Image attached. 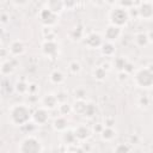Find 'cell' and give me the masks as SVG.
Returning a JSON list of instances; mask_svg holds the SVG:
<instances>
[{"label": "cell", "mask_w": 153, "mask_h": 153, "mask_svg": "<svg viewBox=\"0 0 153 153\" xmlns=\"http://www.w3.org/2000/svg\"><path fill=\"white\" fill-rule=\"evenodd\" d=\"M31 114L26 104H16L10 109V121L14 126H24L31 120Z\"/></svg>", "instance_id": "cell-1"}, {"label": "cell", "mask_w": 153, "mask_h": 153, "mask_svg": "<svg viewBox=\"0 0 153 153\" xmlns=\"http://www.w3.org/2000/svg\"><path fill=\"white\" fill-rule=\"evenodd\" d=\"M18 149L22 153H37V152H42L43 151L41 141L37 137L32 136V135L26 136L20 142V146H19Z\"/></svg>", "instance_id": "cell-2"}, {"label": "cell", "mask_w": 153, "mask_h": 153, "mask_svg": "<svg viewBox=\"0 0 153 153\" xmlns=\"http://www.w3.org/2000/svg\"><path fill=\"white\" fill-rule=\"evenodd\" d=\"M134 81L139 87H151L153 84V73L151 67L139 69L134 75Z\"/></svg>", "instance_id": "cell-3"}, {"label": "cell", "mask_w": 153, "mask_h": 153, "mask_svg": "<svg viewBox=\"0 0 153 153\" xmlns=\"http://www.w3.org/2000/svg\"><path fill=\"white\" fill-rule=\"evenodd\" d=\"M129 19V16H128V11L126 8H122V7H116L111 11L110 13V22L112 25H116V26H123L127 24Z\"/></svg>", "instance_id": "cell-4"}, {"label": "cell", "mask_w": 153, "mask_h": 153, "mask_svg": "<svg viewBox=\"0 0 153 153\" xmlns=\"http://www.w3.org/2000/svg\"><path fill=\"white\" fill-rule=\"evenodd\" d=\"M57 17H59V14L51 12L47 7L43 8V10H41V12H39V20H41V23L43 25L48 26V27L51 26V25H54L57 22Z\"/></svg>", "instance_id": "cell-5"}, {"label": "cell", "mask_w": 153, "mask_h": 153, "mask_svg": "<svg viewBox=\"0 0 153 153\" xmlns=\"http://www.w3.org/2000/svg\"><path fill=\"white\" fill-rule=\"evenodd\" d=\"M31 118L32 121L38 124V126H43L48 122L49 120V112H48V109H45L44 106H41V108H37L32 114H31Z\"/></svg>", "instance_id": "cell-6"}, {"label": "cell", "mask_w": 153, "mask_h": 153, "mask_svg": "<svg viewBox=\"0 0 153 153\" xmlns=\"http://www.w3.org/2000/svg\"><path fill=\"white\" fill-rule=\"evenodd\" d=\"M42 51L44 55L47 56H50V57H55L59 53V47H57V43L54 41H48L45 39L44 43L42 44Z\"/></svg>", "instance_id": "cell-7"}, {"label": "cell", "mask_w": 153, "mask_h": 153, "mask_svg": "<svg viewBox=\"0 0 153 153\" xmlns=\"http://www.w3.org/2000/svg\"><path fill=\"white\" fill-rule=\"evenodd\" d=\"M103 43V38L98 32H91L85 38V44L90 48H99Z\"/></svg>", "instance_id": "cell-8"}, {"label": "cell", "mask_w": 153, "mask_h": 153, "mask_svg": "<svg viewBox=\"0 0 153 153\" xmlns=\"http://www.w3.org/2000/svg\"><path fill=\"white\" fill-rule=\"evenodd\" d=\"M122 33V30L120 26H116V25H112L110 24L106 29H105V32H104V36L105 38L109 41V42H112V41H116Z\"/></svg>", "instance_id": "cell-9"}, {"label": "cell", "mask_w": 153, "mask_h": 153, "mask_svg": "<svg viewBox=\"0 0 153 153\" xmlns=\"http://www.w3.org/2000/svg\"><path fill=\"white\" fill-rule=\"evenodd\" d=\"M137 11H139V17L143 19H151L153 16V7L151 5V1H142Z\"/></svg>", "instance_id": "cell-10"}, {"label": "cell", "mask_w": 153, "mask_h": 153, "mask_svg": "<svg viewBox=\"0 0 153 153\" xmlns=\"http://www.w3.org/2000/svg\"><path fill=\"white\" fill-rule=\"evenodd\" d=\"M42 104H43V106H44L45 109L53 110V109H55V108L59 105V100H57V98H56L55 94L49 93V94H45V96L43 97Z\"/></svg>", "instance_id": "cell-11"}, {"label": "cell", "mask_w": 153, "mask_h": 153, "mask_svg": "<svg viewBox=\"0 0 153 153\" xmlns=\"http://www.w3.org/2000/svg\"><path fill=\"white\" fill-rule=\"evenodd\" d=\"M73 131H74V135H75L76 140H80V141H84V140L88 139V136H90V134H91L90 128L86 127L85 124H80V126H78Z\"/></svg>", "instance_id": "cell-12"}, {"label": "cell", "mask_w": 153, "mask_h": 153, "mask_svg": "<svg viewBox=\"0 0 153 153\" xmlns=\"http://www.w3.org/2000/svg\"><path fill=\"white\" fill-rule=\"evenodd\" d=\"M53 128L56 131H63V130H66L68 128V121H67L66 116H62V115L57 116L54 120V122H53Z\"/></svg>", "instance_id": "cell-13"}, {"label": "cell", "mask_w": 153, "mask_h": 153, "mask_svg": "<svg viewBox=\"0 0 153 153\" xmlns=\"http://www.w3.org/2000/svg\"><path fill=\"white\" fill-rule=\"evenodd\" d=\"M47 8L50 10L51 12L59 14V13H61L62 10L65 8L63 1H62V0H48V1H47Z\"/></svg>", "instance_id": "cell-14"}, {"label": "cell", "mask_w": 153, "mask_h": 153, "mask_svg": "<svg viewBox=\"0 0 153 153\" xmlns=\"http://www.w3.org/2000/svg\"><path fill=\"white\" fill-rule=\"evenodd\" d=\"M24 50H25V47H24L23 42L17 39V41H13L11 43L8 51H11V54L14 55V56H19V55H22L24 53Z\"/></svg>", "instance_id": "cell-15"}, {"label": "cell", "mask_w": 153, "mask_h": 153, "mask_svg": "<svg viewBox=\"0 0 153 153\" xmlns=\"http://www.w3.org/2000/svg\"><path fill=\"white\" fill-rule=\"evenodd\" d=\"M62 141L65 145H75V142L78 141L75 135H74V131L71 130V129H66L63 130V134H62Z\"/></svg>", "instance_id": "cell-16"}, {"label": "cell", "mask_w": 153, "mask_h": 153, "mask_svg": "<svg viewBox=\"0 0 153 153\" xmlns=\"http://www.w3.org/2000/svg\"><path fill=\"white\" fill-rule=\"evenodd\" d=\"M100 51H102V54L104 55V56H112L114 54H115V51H116V48H115V45L112 44V42H103L102 43V45H100Z\"/></svg>", "instance_id": "cell-17"}, {"label": "cell", "mask_w": 153, "mask_h": 153, "mask_svg": "<svg viewBox=\"0 0 153 153\" xmlns=\"http://www.w3.org/2000/svg\"><path fill=\"white\" fill-rule=\"evenodd\" d=\"M86 104H87V102L85 99H76L72 105V111H74L75 114L82 115V112L86 108Z\"/></svg>", "instance_id": "cell-18"}, {"label": "cell", "mask_w": 153, "mask_h": 153, "mask_svg": "<svg viewBox=\"0 0 153 153\" xmlns=\"http://www.w3.org/2000/svg\"><path fill=\"white\" fill-rule=\"evenodd\" d=\"M49 79H50V81H51L53 84H55V85H60V84L63 82V80H65V75H63L62 72H60V71L56 69V71H53V72L50 73Z\"/></svg>", "instance_id": "cell-19"}, {"label": "cell", "mask_w": 153, "mask_h": 153, "mask_svg": "<svg viewBox=\"0 0 153 153\" xmlns=\"http://www.w3.org/2000/svg\"><path fill=\"white\" fill-rule=\"evenodd\" d=\"M99 134L102 135V139L105 141H110L116 136V131L112 129V127H104Z\"/></svg>", "instance_id": "cell-20"}, {"label": "cell", "mask_w": 153, "mask_h": 153, "mask_svg": "<svg viewBox=\"0 0 153 153\" xmlns=\"http://www.w3.org/2000/svg\"><path fill=\"white\" fill-rule=\"evenodd\" d=\"M14 69V62L13 61H5L2 65H0V72L5 75H8Z\"/></svg>", "instance_id": "cell-21"}, {"label": "cell", "mask_w": 153, "mask_h": 153, "mask_svg": "<svg viewBox=\"0 0 153 153\" xmlns=\"http://www.w3.org/2000/svg\"><path fill=\"white\" fill-rule=\"evenodd\" d=\"M135 43H136V45H139V47H145V45H147V43H149L147 35L143 33V32L136 33V35H135Z\"/></svg>", "instance_id": "cell-22"}, {"label": "cell", "mask_w": 153, "mask_h": 153, "mask_svg": "<svg viewBox=\"0 0 153 153\" xmlns=\"http://www.w3.org/2000/svg\"><path fill=\"white\" fill-rule=\"evenodd\" d=\"M93 78H94L96 80H98V81L104 80V79L106 78V71H105L102 66L96 67V68L93 69Z\"/></svg>", "instance_id": "cell-23"}, {"label": "cell", "mask_w": 153, "mask_h": 153, "mask_svg": "<svg viewBox=\"0 0 153 153\" xmlns=\"http://www.w3.org/2000/svg\"><path fill=\"white\" fill-rule=\"evenodd\" d=\"M96 112H97L96 105L93 103H87L86 108H85V110L82 112V116H85V117H93L96 115Z\"/></svg>", "instance_id": "cell-24"}, {"label": "cell", "mask_w": 153, "mask_h": 153, "mask_svg": "<svg viewBox=\"0 0 153 153\" xmlns=\"http://www.w3.org/2000/svg\"><path fill=\"white\" fill-rule=\"evenodd\" d=\"M71 111H72V105L69 103H67V102L59 103V112H60V115L67 116Z\"/></svg>", "instance_id": "cell-25"}, {"label": "cell", "mask_w": 153, "mask_h": 153, "mask_svg": "<svg viewBox=\"0 0 153 153\" xmlns=\"http://www.w3.org/2000/svg\"><path fill=\"white\" fill-rule=\"evenodd\" d=\"M82 35H84V30H82L81 26H75L74 29H72V31L69 33L71 38L74 39V41H78V39L82 38Z\"/></svg>", "instance_id": "cell-26"}, {"label": "cell", "mask_w": 153, "mask_h": 153, "mask_svg": "<svg viewBox=\"0 0 153 153\" xmlns=\"http://www.w3.org/2000/svg\"><path fill=\"white\" fill-rule=\"evenodd\" d=\"M68 69H69V72L72 73V74H78L80 71H81V66H80V63L78 62V61H72V62H69V65H68Z\"/></svg>", "instance_id": "cell-27"}, {"label": "cell", "mask_w": 153, "mask_h": 153, "mask_svg": "<svg viewBox=\"0 0 153 153\" xmlns=\"http://www.w3.org/2000/svg\"><path fill=\"white\" fill-rule=\"evenodd\" d=\"M27 84L26 82H24V81H18L17 84H16V91L18 92V93H20V94H24V93H26L27 92Z\"/></svg>", "instance_id": "cell-28"}, {"label": "cell", "mask_w": 153, "mask_h": 153, "mask_svg": "<svg viewBox=\"0 0 153 153\" xmlns=\"http://www.w3.org/2000/svg\"><path fill=\"white\" fill-rule=\"evenodd\" d=\"M130 149L131 148H130V146H128V143H118L114 148V151L117 152V153H126V152H129Z\"/></svg>", "instance_id": "cell-29"}, {"label": "cell", "mask_w": 153, "mask_h": 153, "mask_svg": "<svg viewBox=\"0 0 153 153\" xmlns=\"http://www.w3.org/2000/svg\"><path fill=\"white\" fill-rule=\"evenodd\" d=\"M126 63H127V60L123 59V57H117V59H115V61H114V65H115V67H116L118 71H123Z\"/></svg>", "instance_id": "cell-30"}, {"label": "cell", "mask_w": 153, "mask_h": 153, "mask_svg": "<svg viewBox=\"0 0 153 153\" xmlns=\"http://www.w3.org/2000/svg\"><path fill=\"white\" fill-rule=\"evenodd\" d=\"M63 1V6L65 8H68V10H72L78 4V0H62Z\"/></svg>", "instance_id": "cell-31"}, {"label": "cell", "mask_w": 153, "mask_h": 153, "mask_svg": "<svg viewBox=\"0 0 153 153\" xmlns=\"http://www.w3.org/2000/svg\"><path fill=\"white\" fill-rule=\"evenodd\" d=\"M120 5L122 8H130L133 5H134V1L133 0H120Z\"/></svg>", "instance_id": "cell-32"}, {"label": "cell", "mask_w": 153, "mask_h": 153, "mask_svg": "<svg viewBox=\"0 0 153 153\" xmlns=\"http://www.w3.org/2000/svg\"><path fill=\"white\" fill-rule=\"evenodd\" d=\"M86 96V91L84 88H76L75 90V97L76 99H85Z\"/></svg>", "instance_id": "cell-33"}, {"label": "cell", "mask_w": 153, "mask_h": 153, "mask_svg": "<svg viewBox=\"0 0 153 153\" xmlns=\"http://www.w3.org/2000/svg\"><path fill=\"white\" fill-rule=\"evenodd\" d=\"M139 104L141 106H148L149 105V98L147 96H141L139 98Z\"/></svg>", "instance_id": "cell-34"}, {"label": "cell", "mask_w": 153, "mask_h": 153, "mask_svg": "<svg viewBox=\"0 0 153 153\" xmlns=\"http://www.w3.org/2000/svg\"><path fill=\"white\" fill-rule=\"evenodd\" d=\"M37 91H38L37 84H30V85L27 86V92H29L30 94H35Z\"/></svg>", "instance_id": "cell-35"}, {"label": "cell", "mask_w": 153, "mask_h": 153, "mask_svg": "<svg viewBox=\"0 0 153 153\" xmlns=\"http://www.w3.org/2000/svg\"><path fill=\"white\" fill-rule=\"evenodd\" d=\"M115 124V118L112 117H105L104 120V127H112Z\"/></svg>", "instance_id": "cell-36"}, {"label": "cell", "mask_w": 153, "mask_h": 153, "mask_svg": "<svg viewBox=\"0 0 153 153\" xmlns=\"http://www.w3.org/2000/svg\"><path fill=\"white\" fill-rule=\"evenodd\" d=\"M103 128H104V126H103L102 123H96V124L93 126V131H96V133H100Z\"/></svg>", "instance_id": "cell-37"}, {"label": "cell", "mask_w": 153, "mask_h": 153, "mask_svg": "<svg viewBox=\"0 0 153 153\" xmlns=\"http://www.w3.org/2000/svg\"><path fill=\"white\" fill-rule=\"evenodd\" d=\"M127 75H128V73H126L124 71H120V73H118V76H120L118 80H121V81L122 80H126L127 79Z\"/></svg>", "instance_id": "cell-38"}, {"label": "cell", "mask_w": 153, "mask_h": 153, "mask_svg": "<svg viewBox=\"0 0 153 153\" xmlns=\"http://www.w3.org/2000/svg\"><path fill=\"white\" fill-rule=\"evenodd\" d=\"M0 22L4 23V24L7 23V22H8V16H7L6 13H1V14H0Z\"/></svg>", "instance_id": "cell-39"}, {"label": "cell", "mask_w": 153, "mask_h": 153, "mask_svg": "<svg viewBox=\"0 0 153 153\" xmlns=\"http://www.w3.org/2000/svg\"><path fill=\"white\" fill-rule=\"evenodd\" d=\"M7 54H8V50H6V49H1V48H0V57H5Z\"/></svg>", "instance_id": "cell-40"}, {"label": "cell", "mask_w": 153, "mask_h": 153, "mask_svg": "<svg viewBox=\"0 0 153 153\" xmlns=\"http://www.w3.org/2000/svg\"><path fill=\"white\" fill-rule=\"evenodd\" d=\"M92 2L96 5V6H102L104 4V0H92Z\"/></svg>", "instance_id": "cell-41"}, {"label": "cell", "mask_w": 153, "mask_h": 153, "mask_svg": "<svg viewBox=\"0 0 153 153\" xmlns=\"http://www.w3.org/2000/svg\"><path fill=\"white\" fill-rule=\"evenodd\" d=\"M117 1H118V0H104V2H106V4H109V5H115Z\"/></svg>", "instance_id": "cell-42"}, {"label": "cell", "mask_w": 153, "mask_h": 153, "mask_svg": "<svg viewBox=\"0 0 153 153\" xmlns=\"http://www.w3.org/2000/svg\"><path fill=\"white\" fill-rule=\"evenodd\" d=\"M26 1H27V0H14V2H16L17 5H24Z\"/></svg>", "instance_id": "cell-43"}, {"label": "cell", "mask_w": 153, "mask_h": 153, "mask_svg": "<svg viewBox=\"0 0 153 153\" xmlns=\"http://www.w3.org/2000/svg\"><path fill=\"white\" fill-rule=\"evenodd\" d=\"M142 1H151V0H142Z\"/></svg>", "instance_id": "cell-44"}]
</instances>
